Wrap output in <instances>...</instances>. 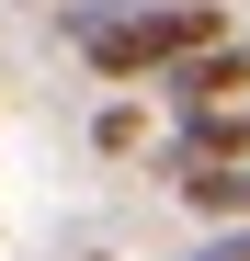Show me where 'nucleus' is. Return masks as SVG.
Listing matches in <instances>:
<instances>
[{
  "mask_svg": "<svg viewBox=\"0 0 250 261\" xmlns=\"http://www.w3.org/2000/svg\"><path fill=\"white\" fill-rule=\"evenodd\" d=\"M159 91H171L182 114H216V102H250V34H239V46H205L193 68H171V80H159Z\"/></svg>",
  "mask_w": 250,
  "mask_h": 261,
  "instance_id": "3",
  "label": "nucleus"
},
{
  "mask_svg": "<svg viewBox=\"0 0 250 261\" xmlns=\"http://www.w3.org/2000/svg\"><path fill=\"white\" fill-rule=\"evenodd\" d=\"M34 12H68V0H34Z\"/></svg>",
  "mask_w": 250,
  "mask_h": 261,
  "instance_id": "7",
  "label": "nucleus"
},
{
  "mask_svg": "<svg viewBox=\"0 0 250 261\" xmlns=\"http://www.w3.org/2000/svg\"><path fill=\"white\" fill-rule=\"evenodd\" d=\"M193 216H228V227H250V159L239 170H193V182H171Z\"/></svg>",
  "mask_w": 250,
  "mask_h": 261,
  "instance_id": "4",
  "label": "nucleus"
},
{
  "mask_svg": "<svg viewBox=\"0 0 250 261\" xmlns=\"http://www.w3.org/2000/svg\"><path fill=\"white\" fill-rule=\"evenodd\" d=\"M205 46H239V12L228 0H171V12H137V23H114V34H91V57L103 80H171V68H193Z\"/></svg>",
  "mask_w": 250,
  "mask_h": 261,
  "instance_id": "1",
  "label": "nucleus"
},
{
  "mask_svg": "<svg viewBox=\"0 0 250 261\" xmlns=\"http://www.w3.org/2000/svg\"><path fill=\"white\" fill-rule=\"evenodd\" d=\"M193 261H228V250H193Z\"/></svg>",
  "mask_w": 250,
  "mask_h": 261,
  "instance_id": "8",
  "label": "nucleus"
},
{
  "mask_svg": "<svg viewBox=\"0 0 250 261\" xmlns=\"http://www.w3.org/2000/svg\"><path fill=\"white\" fill-rule=\"evenodd\" d=\"M91 148H103V159H137V148H148V102H103V114H91Z\"/></svg>",
  "mask_w": 250,
  "mask_h": 261,
  "instance_id": "5",
  "label": "nucleus"
},
{
  "mask_svg": "<svg viewBox=\"0 0 250 261\" xmlns=\"http://www.w3.org/2000/svg\"><path fill=\"white\" fill-rule=\"evenodd\" d=\"M239 159H250V102H216V114H182V125H171V182L239 170Z\"/></svg>",
  "mask_w": 250,
  "mask_h": 261,
  "instance_id": "2",
  "label": "nucleus"
},
{
  "mask_svg": "<svg viewBox=\"0 0 250 261\" xmlns=\"http://www.w3.org/2000/svg\"><path fill=\"white\" fill-rule=\"evenodd\" d=\"M216 250H228V261H250V227H228V239H216Z\"/></svg>",
  "mask_w": 250,
  "mask_h": 261,
  "instance_id": "6",
  "label": "nucleus"
}]
</instances>
